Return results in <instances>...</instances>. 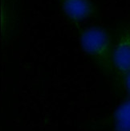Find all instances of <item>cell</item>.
Listing matches in <instances>:
<instances>
[{"label": "cell", "mask_w": 130, "mask_h": 131, "mask_svg": "<svg viewBox=\"0 0 130 131\" xmlns=\"http://www.w3.org/2000/svg\"><path fill=\"white\" fill-rule=\"evenodd\" d=\"M80 44L83 51L107 77L113 72V40L104 27L92 26L80 31Z\"/></svg>", "instance_id": "cell-1"}, {"label": "cell", "mask_w": 130, "mask_h": 131, "mask_svg": "<svg viewBox=\"0 0 130 131\" xmlns=\"http://www.w3.org/2000/svg\"><path fill=\"white\" fill-rule=\"evenodd\" d=\"M112 122L113 131H130V98L116 110Z\"/></svg>", "instance_id": "cell-4"}, {"label": "cell", "mask_w": 130, "mask_h": 131, "mask_svg": "<svg viewBox=\"0 0 130 131\" xmlns=\"http://www.w3.org/2000/svg\"><path fill=\"white\" fill-rule=\"evenodd\" d=\"M116 89L118 92H121L125 95L127 99L130 98V72L122 80Z\"/></svg>", "instance_id": "cell-5"}, {"label": "cell", "mask_w": 130, "mask_h": 131, "mask_svg": "<svg viewBox=\"0 0 130 131\" xmlns=\"http://www.w3.org/2000/svg\"><path fill=\"white\" fill-rule=\"evenodd\" d=\"M66 18L72 22H80L97 15V9L91 0H59Z\"/></svg>", "instance_id": "cell-3"}, {"label": "cell", "mask_w": 130, "mask_h": 131, "mask_svg": "<svg viewBox=\"0 0 130 131\" xmlns=\"http://www.w3.org/2000/svg\"><path fill=\"white\" fill-rule=\"evenodd\" d=\"M113 72L112 77L116 88L130 72V24L122 23L116 30L113 40Z\"/></svg>", "instance_id": "cell-2"}]
</instances>
